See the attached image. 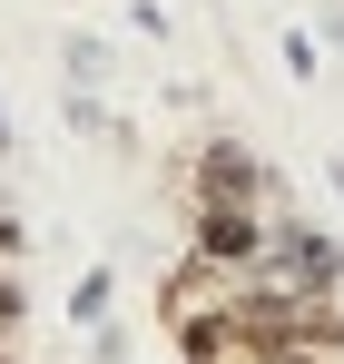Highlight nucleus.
<instances>
[{"label":"nucleus","mask_w":344,"mask_h":364,"mask_svg":"<svg viewBox=\"0 0 344 364\" xmlns=\"http://www.w3.org/2000/svg\"><path fill=\"white\" fill-rule=\"evenodd\" d=\"M246 305V276H227V266H177L168 276V296H158V315H168V335H187V325H207V315H236Z\"/></svg>","instance_id":"1"},{"label":"nucleus","mask_w":344,"mask_h":364,"mask_svg":"<svg viewBox=\"0 0 344 364\" xmlns=\"http://www.w3.org/2000/svg\"><path fill=\"white\" fill-rule=\"evenodd\" d=\"M197 266L256 276V266H266V217H256V207H197Z\"/></svg>","instance_id":"2"},{"label":"nucleus","mask_w":344,"mask_h":364,"mask_svg":"<svg viewBox=\"0 0 344 364\" xmlns=\"http://www.w3.org/2000/svg\"><path fill=\"white\" fill-rule=\"evenodd\" d=\"M256 197L266 187H256V158L246 148H227V138L197 148V207H256Z\"/></svg>","instance_id":"3"}]
</instances>
